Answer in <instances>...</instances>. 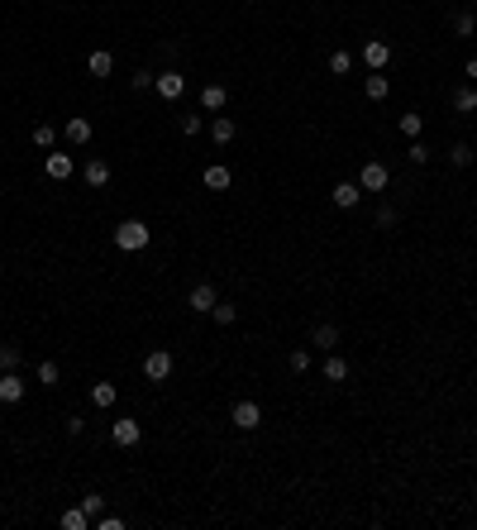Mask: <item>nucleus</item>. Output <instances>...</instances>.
<instances>
[{"instance_id":"nucleus-15","label":"nucleus","mask_w":477,"mask_h":530,"mask_svg":"<svg viewBox=\"0 0 477 530\" xmlns=\"http://www.w3.org/2000/svg\"><path fill=\"white\" fill-rule=\"evenodd\" d=\"M363 91H367V100H387L392 96V77H387V72H372V77L363 81Z\"/></svg>"},{"instance_id":"nucleus-8","label":"nucleus","mask_w":477,"mask_h":530,"mask_svg":"<svg viewBox=\"0 0 477 530\" xmlns=\"http://www.w3.org/2000/svg\"><path fill=\"white\" fill-rule=\"evenodd\" d=\"M153 91H158L162 100H177L187 91V77H182V72H162V77H153Z\"/></svg>"},{"instance_id":"nucleus-25","label":"nucleus","mask_w":477,"mask_h":530,"mask_svg":"<svg viewBox=\"0 0 477 530\" xmlns=\"http://www.w3.org/2000/svg\"><path fill=\"white\" fill-rule=\"evenodd\" d=\"M33 378H38V383H43V387H58V378H63V373H58V363H53V358H43Z\"/></svg>"},{"instance_id":"nucleus-4","label":"nucleus","mask_w":477,"mask_h":530,"mask_svg":"<svg viewBox=\"0 0 477 530\" xmlns=\"http://www.w3.org/2000/svg\"><path fill=\"white\" fill-rule=\"evenodd\" d=\"M363 63L372 67V72H387V63H392V43H387V38H367V43H363Z\"/></svg>"},{"instance_id":"nucleus-39","label":"nucleus","mask_w":477,"mask_h":530,"mask_svg":"<svg viewBox=\"0 0 477 530\" xmlns=\"http://www.w3.org/2000/svg\"><path fill=\"white\" fill-rule=\"evenodd\" d=\"M468 81H477V58H468Z\"/></svg>"},{"instance_id":"nucleus-2","label":"nucleus","mask_w":477,"mask_h":530,"mask_svg":"<svg viewBox=\"0 0 477 530\" xmlns=\"http://www.w3.org/2000/svg\"><path fill=\"white\" fill-rule=\"evenodd\" d=\"M172 368H177V358H172L167 349H153L148 358H143V378H148V383H167V378H172Z\"/></svg>"},{"instance_id":"nucleus-10","label":"nucleus","mask_w":477,"mask_h":530,"mask_svg":"<svg viewBox=\"0 0 477 530\" xmlns=\"http://www.w3.org/2000/svg\"><path fill=\"white\" fill-rule=\"evenodd\" d=\"M358 196H363V187H358V182H334L330 201H334L339 210H353V206H358Z\"/></svg>"},{"instance_id":"nucleus-32","label":"nucleus","mask_w":477,"mask_h":530,"mask_svg":"<svg viewBox=\"0 0 477 530\" xmlns=\"http://www.w3.org/2000/svg\"><path fill=\"white\" fill-rule=\"evenodd\" d=\"M420 129H425V120H420V115H401V134H411V139H415V134H420Z\"/></svg>"},{"instance_id":"nucleus-38","label":"nucleus","mask_w":477,"mask_h":530,"mask_svg":"<svg viewBox=\"0 0 477 530\" xmlns=\"http://www.w3.org/2000/svg\"><path fill=\"white\" fill-rule=\"evenodd\" d=\"M377 225H382V229H392V225H397V210L382 206V210H377Z\"/></svg>"},{"instance_id":"nucleus-19","label":"nucleus","mask_w":477,"mask_h":530,"mask_svg":"<svg viewBox=\"0 0 477 530\" xmlns=\"http://www.w3.org/2000/svg\"><path fill=\"white\" fill-rule=\"evenodd\" d=\"M454 110H458V115H473V110H477V91H473V81L454 91Z\"/></svg>"},{"instance_id":"nucleus-9","label":"nucleus","mask_w":477,"mask_h":530,"mask_svg":"<svg viewBox=\"0 0 477 530\" xmlns=\"http://www.w3.org/2000/svg\"><path fill=\"white\" fill-rule=\"evenodd\" d=\"M0 402H5V406L24 402V378H19L15 368H10V373H0Z\"/></svg>"},{"instance_id":"nucleus-12","label":"nucleus","mask_w":477,"mask_h":530,"mask_svg":"<svg viewBox=\"0 0 477 530\" xmlns=\"http://www.w3.org/2000/svg\"><path fill=\"white\" fill-rule=\"evenodd\" d=\"M310 344H315L320 353H334L339 349V325H315V330H310Z\"/></svg>"},{"instance_id":"nucleus-40","label":"nucleus","mask_w":477,"mask_h":530,"mask_svg":"<svg viewBox=\"0 0 477 530\" xmlns=\"http://www.w3.org/2000/svg\"><path fill=\"white\" fill-rule=\"evenodd\" d=\"M248 5H253V0H248Z\"/></svg>"},{"instance_id":"nucleus-27","label":"nucleus","mask_w":477,"mask_h":530,"mask_svg":"<svg viewBox=\"0 0 477 530\" xmlns=\"http://www.w3.org/2000/svg\"><path fill=\"white\" fill-rule=\"evenodd\" d=\"M19 368V344H0V373Z\"/></svg>"},{"instance_id":"nucleus-36","label":"nucleus","mask_w":477,"mask_h":530,"mask_svg":"<svg viewBox=\"0 0 477 530\" xmlns=\"http://www.w3.org/2000/svg\"><path fill=\"white\" fill-rule=\"evenodd\" d=\"M182 134L196 139V134H201V115H182Z\"/></svg>"},{"instance_id":"nucleus-21","label":"nucleus","mask_w":477,"mask_h":530,"mask_svg":"<svg viewBox=\"0 0 477 530\" xmlns=\"http://www.w3.org/2000/svg\"><path fill=\"white\" fill-rule=\"evenodd\" d=\"M115 397H120V387H115V383H95V387H91V402L100 406V411H105V406H115Z\"/></svg>"},{"instance_id":"nucleus-6","label":"nucleus","mask_w":477,"mask_h":530,"mask_svg":"<svg viewBox=\"0 0 477 530\" xmlns=\"http://www.w3.org/2000/svg\"><path fill=\"white\" fill-rule=\"evenodd\" d=\"M43 172L53 177V182H67V177L77 172V162H72V153H53V148H48V158H43Z\"/></svg>"},{"instance_id":"nucleus-29","label":"nucleus","mask_w":477,"mask_h":530,"mask_svg":"<svg viewBox=\"0 0 477 530\" xmlns=\"http://www.w3.org/2000/svg\"><path fill=\"white\" fill-rule=\"evenodd\" d=\"M33 144H38V148H53V144H58V129H53V125H38V129H33Z\"/></svg>"},{"instance_id":"nucleus-28","label":"nucleus","mask_w":477,"mask_h":530,"mask_svg":"<svg viewBox=\"0 0 477 530\" xmlns=\"http://www.w3.org/2000/svg\"><path fill=\"white\" fill-rule=\"evenodd\" d=\"M477 29V19H473V10H463V15H454V33L458 38H468V33Z\"/></svg>"},{"instance_id":"nucleus-16","label":"nucleus","mask_w":477,"mask_h":530,"mask_svg":"<svg viewBox=\"0 0 477 530\" xmlns=\"http://www.w3.org/2000/svg\"><path fill=\"white\" fill-rule=\"evenodd\" d=\"M224 100H229V91H224L220 81H206V86H201V105H206V110H224Z\"/></svg>"},{"instance_id":"nucleus-7","label":"nucleus","mask_w":477,"mask_h":530,"mask_svg":"<svg viewBox=\"0 0 477 530\" xmlns=\"http://www.w3.org/2000/svg\"><path fill=\"white\" fill-rule=\"evenodd\" d=\"M229 416H234L238 430H258V425H263V406H258V402H234Z\"/></svg>"},{"instance_id":"nucleus-35","label":"nucleus","mask_w":477,"mask_h":530,"mask_svg":"<svg viewBox=\"0 0 477 530\" xmlns=\"http://www.w3.org/2000/svg\"><path fill=\"white\" fill-rule=\"evenodd\" d=\"M406 158H411L415 167H425V162H429V148H425V144H411V148H406Z\"/></svg>"},{"instance_id":"nucleus-13","label":"nucleus","mask_w":477,"mask_h":530,"mask_svg":"<svg viewBox=\"0 0 477 530\" xmlns=\"http://www.w3.org/2000/svg\"><path fill=\"white\" fill-rule=\"evenodd\" d=\"M234 134H238V125L229 115H215V120H210V139H215V144H234Z\"/></svg>"},{"instance_id":"nucleus-37","label":"nucleus","mask_w":477,"mask_h":530,"mask_svg":"<svg viewBox=\"0 0 477 530\" xmlns=\"http://www.w3.org/2000/svg\"><path fill=\"white\" fill-rule=\"evenodd\" d=\"M129 86H134V91H148V86H153V72H134Z\"/></svg>"},{"instance_id":"nucleus-11","label":"nucleus","mask_w":477,"mask_h":530,"mask_svg":"<svg viewBox=\"0 0 477 530\" xmlns=\"http://www.w3.org/2000/svg\"><path fill=\"white\" fill-rule=\"evenodd\" d=\"M215 301H220V296H215V287H210V282H196V287H191V296H187V306H191V311H201V316H206V311H215Z\"/></svg>"},{"instance_id":"nucleus-34","label":"nucleus","mask_w":477,"mask_h":530,"mask_svg":"<svg viewBox=\"0 0 477 530\" xmlns=\"http://www.w3.org/2000/svg\"><path fill=\"white\" fill-rule=\"evenodd\" d=\"M95 530H125V516H95Z\"/></svg>"},{"instance_id":"nucleus-26","label":"nucleus","mask_w":477,"mask_h":530,"mask_svg":"<svg viewBox=\"0 0 477 530\" xmlns=\"http://www.w3.org/2000/svg\"><path fill=\"white\" fill-rule=\"evenodd\" d=\"M210 316H215L220 325H234V321H238V306H234V301H215V311H210Z\"/></svg>"},{"instance_id":"nucleus-33","label":"nucleus","mask_w":477,"mask_h":530,"mask_svg":"<svg viewBox=\"0 0 477 530\" xmlns=\"http://www.w3.org/2000/svg\"><path fill=\"white\" fill-rule=\"evenodd\" d=\"M81 506H86V516L95 521V516L105 511V497H95V492H86V497H81Z\"/></svg>"},{"instance_id":"nucleus-23","label":"nucleus","mask_w":477,"mask_h":530,"mask_svg":"<svg viewBox=\"0 0 477 530\" xmlns=\"http://www.w3.org/2000/svg\"><path fill=\"white\" fill-rule=\"evenodd\" d=\"M63 530H91V516H86V506H72V511H63Z\"/></svg>"},{"instance_id":"nucleus-20","label":"nucleus","mask_w":477,"mask_h":530,"mask_svg":"<svg viewBox=\"0 0 477 530\" xmlns=\"http://www.w3.org/2000/svg\"><path fill=\"white\" fill-rule=\"evenodd\" d=\"M105 182H110V162L91 158V162H86V187H105Z\"/></svg>"},{"instance_id":"nucleus-18","label":"nucleus","mask_w":477,"mask_h":530,"mask_svg":"<svg viewBox=\"0 0 477 530\" xmlns=\"http://www.w3.org/2000/svg\"><path fill=\"white\" fill-rule=\"evenodd\" d=\"M201 182H206L210 192H224V187H229V167H220V162H210L206 172H201Z\"/></svg>"},{"instance_id":"nucleus-5","label":"nucleus","mask_w":477,"mask_h":530,"mask_svg":"<svg viewBox=\"0 0 477 530\" xmlns=\"http://www.w3.org/2000/svg\"><path fill=\"white\" fill-rule=\"evenodd\" d=\"M387 182H392V172H387L382 162H363V172H358V187H363V192H387Z\"/></svg>"},{"instance_id":"nucleus-31","label":"nucleus","mask_w":477,"mask_h":530,"mask_svg":"<svg viewBox=\"0 0 477 530\" xmlns=\"http://www.w3.org/2000/svg\"><path fill=\"white\" fill-rule=\"evenodd\" d=\"M286 368H291V373H305V368H310V353H305V349H291Z\"/></svg>"},{"instance_id":"nucleus-3","label":"nucleus","mask_w":477,"mask_h":530,"mask_svg":"<svg viewBox=\"0 0 477 530\" xmlns=\"http://www.w3.org/2000/svg\"><path fill=\"white\" fill-rule=\"evenodd\" d=\"M110 440H115V445H120V450H134V445H139V440H143V425H139V420H115V425H110Z\"/></svg>"},{"instance_id":"nucleus-14","label":"nucleus","mask_w":477,"mask_h":530,"mask_svg":"<svg viewBox=\"0 0 477 530\" xmlns=\"http://www.w3.org/2000/svg\"><path fill=\"white\" fill-rule=\"evenodd\" d=\"M86 72H91V77H110V72H115V58H110L105 48L86 53Z\"/></svg>"},{"instance_id":"nucleus-17","label":"nucleus","mask_w":477,"mask_h":530,"mask_svg":"<svg viewBox=\"0 0 477 530\" xmlns=\"http://www.w3.org/2000/svg\"><path fill=\"white\" fill-rule=\"evenodd\" d=\"M67 144H91V120L72 115V120H67Z\"/></svg>"},{"instance_id":"nucleus-30","label":"nucleus","mask_w":477,"mask_h":530,"mask_svg":"<svg viewBox=\"0 0 477 530\" xmlns=\"http://www.w3.org/2000/svg\"><path fill=\"white\" fill-rule=\"evenodd\" d=\"M449 162H454V167H468V162H473V148H468V144H454V148H449Z\"/></svg>"},{"instance_id":"nucleus-22","label":"nucleus","mask_w":477,"mask_h":530,"mask_svg":"<svg viewBox=\"0 0 477 530\" xmlns=\"http://www.w3.org/2000/svg\"><path fill=\"white\" fill-rule=\"evenodd\" d=\"M344 378H349V363H344L339 353H330V358H325V383H344Z\"/></svg>"},{"instance_id":"nucleus-24","label":"nucleus","mask_w":477,"mask_h":530,"mask_svg":"<svg viewBox=\"0 0 477 530\" xmlns=\"http://www.w3.org/2000/svg\"><path fill=\"white\" fill-rule=\"evenodd\" d=\"M330 72H334V77H349V72H353V53H330Z\"/></svg>"},{"instance_id":"nucleus-1","label":"nucleus","mask_w":477,"mask_h":530,"mask_svg":"<svg viewBox=\"0 0 477 530\" xmlns=\"http://www.w3.org/2000/svg\"><path fill=\"white\" fill-rule=\"evenodd\" d=\"M148 239H153V229L143 225V220H120V225H115V249H125V254L148 249Z\"/></svg>"}]
</instances>
